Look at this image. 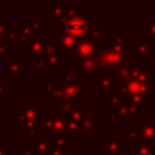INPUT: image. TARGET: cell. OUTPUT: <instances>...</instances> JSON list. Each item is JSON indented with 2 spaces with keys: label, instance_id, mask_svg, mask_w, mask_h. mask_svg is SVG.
<instances>
[{
  "label": "cell",
  "instance_id": "cell-9",
  "mask_svg": "<svg viewBox=\"0 0 155 155\" xmlns=\"http://www.w3.org/2000/svg\"><path fill=\"white\" fill-rule=\"evenodd\" d=\"M11 52V45H5L4 46V42L0 44V56H5Z\"/></svg>",
  "mask_w": 155,
  "mask_h": 155
},
{
  "label": "cell",
  "instance_id": "cell-5",
  "mask_svg": "<svg viewBox=\"0 0 155 155\" xmlns=\"http://www.w3.org/2000/svg\"><path fill=\"white\" fill-rule=\"evenodd\" d=\"M132 148H134V155H155V146L153 143L136 140L132 143Z\"/></svg>",
  "mask_w": 155,
  "mask_h": 155
},
{
  "label": "cell",
  "instance_id": "cell-2",
  "mask_svg": "<svg viewBox=\"0 0 155 155\" xmlns=\"http://www.w3.org/2000/svg\"><path fill=\"white\" fill-rule=\"evenodd\" d=\"M91 26H93L91 19H87L84 15H76L68 19L64 29H65V34L71 35L74 38H78L87 34L91 30Z\"/></svg>",
  "mask_w": 155,
  "mask_h": 155
},
{
  "label": "cell",
  "instance_id": "cell-7",
  "mask_svg": "<svg viewBox=\"0 0 155 155\" xmlns=\"http://www.w3.org/2000/svg\"><path fill=\"white\" fill-rule=\"evenodd\" d=\"M143 49H146V53H153L154 46L153 44H148L147 38H137L136 41V52L137 54H143Z\"/></svg>",
  "mask_w": 155,
  "mask_h": 155
},
{
  "label": "cell",
  "instance_id": "cell-6",
  "mask_svg": "<svg viewBox=\"0 0 155 155\" xmlns=\"http://www.w3.org/2000/svg\"><path fill=\"white\" fill-rule=\"evenodd\" d=\"M76 38L71 37L68 34H63L61 38H60L59 42V48L63 53H72L76 49Z\"/></svg>",
  "mask_w": 155,
  "mask_h": 155
},
{
  "label": "cell",
  "instance_id": "cell-8",
  "mask_svg": "<svg viewBox=\"0 0 155 155\" xmlns=\"http://www.w3.org/2000/svg\"><path fill=\"white\" fill-rule=\"evenodd\" d=\"M143 31L144 35H150V37H155V19H147V21H143Z\"/></svg>",
  "mask_w": 155,
  "mask_h": 155
},
{
  "label": "cell",
  "instance_id": "cell-1",
  "mask_svg": "<svg viewBox=\"0 0 155 155\" xmlns=\"http://www.w3.org/2000/svg\"><path fill=\"white\" fill-rule=\"evenodd\" d=\"M123 54H125V49L120 41L113 44H104L101 46V52L98 54V67L109 70L113 65L118 67V63L123 60Z\"/></svg>",
  "mask_w": 155,
  "mask_h": 155
},
{
  "label": "cell",
  "instance_id": "cell-3",
  "mask_svg": "<svg viewBox=\"0 0 155 155\" xmlns=\"http://www.w3.org/2000/svg\"><path fill=\"white\" fill-rule=\"evenodd\" d=\"M97 40H88L82 41L79 45L76 46V54H78V59L80 57V60H84V59H91L94 53L97 51Z\"/></svg>",
  "mask_w": 155,
  "mask_h": 155
},
{
  "label": "cell",
  "instance_id": "cell-4",
  "mask_svg": "<svg viewBox=\"0 0 155 155\" xmlns=\"http://www.w3.org/2000/svg\"><path fill=\"white\" fill-rule=\"evenodd\" d=\"M137 134L140 135V139L146 143H154L155 142V124L151 121V118H146V121L142 125L136 127Z\"/></svg>",
  "mask_w": 155,
  "mask_h": 155
},
{
  "label": "cell",
  "instance_id": "cell-10",
  "mask_svg": "<svg viewBox=\"0 0 155 155\" xmlns=\"http://www.w3.org/2000/svg\"><path fill=\"white\" fill-rule=\"evenodd\" d=\"M114 155H134V154H132L131 151L124 150V151H120V153H117V154H114Z\"/></svg>",
  "mask_w": 155,
  "mask_h": 155
}]
</instances>
